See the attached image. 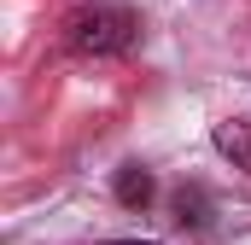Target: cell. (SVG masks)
Wrapping results in <instances>:
<instances>
[{"mask_svg": "<svg viewBox=\"0 0 251 245\" xmlns=\"http://www.w3.org/2000/svg\"><path fill=\"white\" fill-rule=\"evenodd\" d=\"M140 41V18L128 6H76L64 18V47L76 59H117Z\"/></svg>", "mask_w": 251, "mask_h": 245, "instance_id": "cell-1", "label": "cell"}, {"mask_svg": "<svg viewBox=\"0 0 251 245\" xmlns=\"http://www.w3.org/2000/svg\"><path fill=\"white\" fill-rule=\"evenodd\" d=\"M176 222H181V228H193V234H210V193H204L199 181L176 193Z\"/></svg>", "mask_w": 251, "mask_h": 245, "instance_id": "cell-2", "label": "cell"}, {"mask_svg": "<svg viewBox=\"0 0 251 245\" xmlns=\"http://www.w3.org/2000/svg\"><path fill=\"white\" fill-rule=\"evenodd\" d=\"M117 204H128V210H146L152 204V175L140 164H128L123 175H117Z\"/></svg>", "mask_w": 251, "mask_h": 245, "instance_id": "cell-3", "label": "cell"}, {"mask_svg": "<svg viewBox=\"0 0 251 245\" xmlns=\"http://www.w3.org/2000/svg\"><path fill=\"white\" fill-rule=\"evenodd\" d=\"M216 146H222L234 164H246V170H251V134L240 128V122H222V128H216Z\"/></svg>", "mask_w": 251, "mask_h": 245, "instance_id": "cell-4", "label": "cell"}, {"mask_svg": "<svg viewBox=\"0 0 251 245\" xmlns=\"http://www.w3.org/2000/svg\"><path fill=\"white\" fill-rule=\"evenodd\" d=\"M105 245H158V240H105Z\"/></svg>", "mask_w": 251, "mask_h": 245, "instance_id": "cell-5", "label": "cell"}]
</instances>
